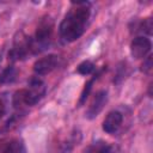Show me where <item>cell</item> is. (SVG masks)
<instances>
[{"label":"cell","instance_id":"obj_1","mask_svg":"<svg viewBox=\"0 0 153 153\" xmlns=\"http://www.w3.org/2000/svg\"><path fill=\"white\" fill-rule=\"evenodd\" d=\"M90 13V2H72V7L65 14L59 26L61 38L66 42H74L79 39L86 30Z\"/></svg>","mask_w":153,"mask_h":153},{"label":"cell","instance_id":"obj_2","mask_svg":"<svg viewBox=\"0 0 153 153\" xmlns=\"http://www.w3.org/2000/svg\"><path fill=\"white\" fill-rule=\"evenodd\" d=\"M45 94V84L39 76H33L30 79L27 87L19 90L14 94V105L25 104L32 106L37 104Z\"/></svg>","mask_w":153,"mask_h":153},{"label":"cell","instance_id":"obj_3","mask_svg":"<svg viewBox=\"0 0 153 153\" xmlns=\"http://www.w3.org/2000/svg\"><path fill=\"white\" fill-rule=\"evenodd\" d=\"M53 29L54 24L51 19H43L39 25L37 26L35 37L31 38V45H32V53L37 54L41 53L42 50L47 49L50 44L51 35H53Z\"/></svg>","mask_w":153,"mask_h":153},{"label":"cell","instance_id":"obj_4","mask_svg":"<svg viewBox=\"0 0 153 153\" xmlns=\"http://www.w3.org/2000/svg\"><path fill=\"white\" fill-rule=\"evenodd\" d=\"M152 49V42L148 37L141 35L136 36L130 43V54L134 59L140 60L148 56Z\"/></svg>","mask_w":153,"mask_h":153},{"label":"cell","instance_id":"obj_5","mask_svg":"<svg viewBox=\"0 0 153 153\" xmlns=\"http://www.w3.org/2000/svg\"><path fill=\"white\" fill-rule=\"evenodd\" d=\"M60 63V57L55 54H49L47 56H43L38 59L33 63V72L37 75H45L50 72H53Z\"/></svg>","mask_w":153,"mask_h":153},{"label":"cell","instance_id":"obj_6","mask_svg":"<svg viewBox=\"0 0 153 153\" xmlns=\"http://www.w3.org/2000/svg\"><path fill=\"white\" fill-rule=\"evenodd\" d=\"M122 122H123V115L117 110H112L105 116L103 124H102V128L105 133L114 134L120 129Z\"/></svg>","mask_w":153,"mask_h":153},{"label":"cell","instance_id":"obj_7","mask_svg":"<svg viewBox=\"0 0 153 153\" xmlns=\"http://www.w3.org/2000/svg\"><path fill=\"white\" fill-rule=\"evenodd\" d=\"M106 102H108V92L106 91H98L94 94V97H93V99H92V102H91V104L86 111V117L91 120V118H94L96 116H98V114L103 110Z\"/></svg>","mask_w":153,"mask_h":153},{"label":"cell","instance_id":"obj_8","mask_svg":"<svg viewBox=\"0 0 153 153\" xmlns=\"http://www.w3.org/2000/svg\"><path fill=\"white\" fill-rule=\"evenodd\" d=\"M4 153H27L25 143L20 139L11 140L4 148Z\"/></svg>","mask_w":153,"mask_h":153},{"label":"cell","instance_id":"obj_9","mask_svg":"<svg viewBox=\"0 0 153 153\" xmlns=\"http://www.w3.org/2000/svg\"><path fill=\"white\" fill-rule=\"evenodd\" d=\"M86 153H116V151L111 145L100 141L90 146Z\"/></svg>","mask_w":153,"mask_h":153},{"label":"cell","instance_id":"obj_10","mask_svg":"<svg viewBox=\"0 0 153 153\" xmlns=\"http://www.w3.org/2000/svg\"><path fill=\"white\" fill-rule=\"evenodd\" d=\"M16 78H17V69L13 66H8L0 74V82L1 84H11L16 80Z\"/></svg>","mask_w":153,"mask_h":153},{"label":"cell","instance_id":"obj_11","mask_svg":"<svg viewBox=\"0 0 153 153\" xmlns=\"http://www.w3.org/2000/svg\"><path fill=\"white\" fill-rule=\"evenodd\" d=\"M94 65L91 62V61H88V60H85V61H82L79 66H78V68H76V72L79 73V74H81V75H88V74H91L93 71H94Z\"/></svg>","mask_w":153,"mask_h":153},{"label":"cell","instance_id":"obj_12","mask_svg":"<svg viewBox=\"0 0 153 153\" xmlns=\"http://www.w3.org/2000/svg\"><path fill=\"white\" fill-rule=\"evenodd\" d=\"M136 30L135 31H139V32H145L147 35H151L152 33V27H153V24H152V19L151 18H147L145 20H141L136 26Z\"/></svg>","mask_w":153,"mask_h":153},{"label":"cell","instance_id":"obj_13","mask_svg":"<svg viewBox=\"0 0 153 153\" xmlns=\"http://www.w3.org/2000/svg\"><path fill=\"white\" fill-rule=\"evenodd\" d=\"M96 78H97V76L94 75L90 81H87V82L85 84V87H84V90H82V92H81V97H80V100H79V104H80V105L84 104V102L86 100L87 96L90 94V91H91V88H92V84H93V81H94Z\"/></svg>","mask_w":153,"mask_h":153},{"label":"cell","instance_id":"obj_14","mask_svg":"<svg viewBox=\"0 0 153 153\" xmlns=\"http://www.w3.org/2000/svg\"><path fill=\"white\" fill-rule=\"evenodd\" d=\"M145 73H148L152 69V55H148L143 59V63H142V68H141Z\"/></svg>","mask_w":153,"mask_h":153},{"label":"cell","instance_id":"obj_15","mask_svg":"<svg viewBox=\"0 0 153 153\" xmlns=\"http://www.w3.org/2000/svg\"><path fill=\"white\" fill-rule=\"evenodd\" d=\"M5 114H6V104H5L4 99L0 97V118H2Z\"/></svg>","mask_w":153,"mask_h":153}]
</instances>
